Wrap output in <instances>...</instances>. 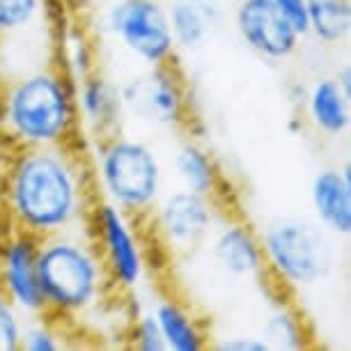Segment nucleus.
<instances>
[{"instance_id": "obj_1", "label": "nucleus", "mask_w": 351, "mask_h": 351, "mask_svg": "<svg viewBox=\"0 0 351 351\" xmlns=\"http://www.w3.org/2000/svg\"><path fill=\"white\" fill-rule=\"evenodd\" d=\"M3 221L46 239L85 230L95 191L81 143L10 149L0 161Z\"/></svg>"}, {"instance_id": "obj_2", "label": "nucleus", "mask_w": 351, "mask_h": 351, "mask_svg": "<svg viewBox=\"0 0 351 351\" xmlns=\"http://www.w3.org/2000/svg\"><path fill=\"white\" fill-rule=\"evenodd\" d=\"M0 138L10 149L81 143L74 83L62 67L23 71L0 88Z\"/></svg>"}, {"instance_id": "obj_3", "label": "nucleus", "mask_w": 351, "mask_h": 351, "mask_svg": "<svg viewBox=\"0 0 351 351\" xmlns=\"http://www.w3.org/2000/svg\"><path fill=\"white\" fill-rule=\"evenodd\" d=\"M39 287L46 315L64 326L101 308L112 289L88 230L39 239Z\"/></svg>"}, {"instance_id": "obj_4", "label": "nucleus", "mask_w": 351, "mask_h": 351, "mask_svg": "<svg viewBox=\"0 0 351 351\" xmlns=\"http://www.w3.org/2000/svg\"><path fill=\"white\" fill-rule=\"evenodd\" d=\"M90 180L95 197L143 221L165 191V170L156 149L124 131L90 143Z\"/></svg>"}, {"instance_id": "obj_5", "label": "nucleus", "mask_w": 351, "mask_h": 351, "mask_svg": "<svg viewBox=\"0 0 351 351\" xmlns=\"http://www.w3.org/2000/svg\"><path fill=\"white\" fill-rule=\"evenodd\" d=\"M260 239L267 276L285 291L317 287L337 267L333 237L308 218H274L260 230Z\"/></svg>"}, {"instance_id": "obj_6", "label": "nucleus", "mask_w": 351, "mask_h": 351, "mask_svg": "<svg viewBox=\"0 0 351 351\" xmlns=\"http://www.w3.org/2000/svg\"><path fill=\"white\" fill-rule=\"evenodd\" d=\"M141 225L138 218L99 197L92 202L85 225L101 257L110 289L124 296L141 291L149 274V241Z\"/></svg>"}, {"instance_id": "obj_7", "label": "nucleus", "mask_w": 351, "mask_h": 351, "mask_svg": "<svg viewBox=\"0 0 351 351\" xmlns=\"http://www.w3.org/2000/svg\"><path fill=\"white\" fill-rule=\"evenodd\" d=\"M95 14L97 30L143 67L175 62L177 44L163 0H108Z\"/></svg>"}, {"instance_id": "obj_8", "label": "nucleus", "mask_w": 351, "mask_h": 351, "mask_svg": "<svg viewBox=\"0 0 351 351\" xmlns=\"http://www.w3.org/2000/svg\"><path fill=\"white\" fill-rule=\"evenodd\" d=\"M225 211L228 209L214 197L175 184L163 191L154 209L141 223L149 230L147 241H156V246L170 255H191L207 243Z\"/></svg>"}, {"instance_id": "obj_9", "label": "nucleus", "mask_w": 351, "mask_h": 351, "mask_svg": "<svg viewBox=\"0 0 351 351\" xmlns=\"http://www.w3.org/2000/svg\"><path fill=\"white\" fill-rule=\"evenodd\" d=\"M124 115L158 129L186 131L193 120L189 83L175 62L145 67L120 83Z\"/></svg>"}, {"instance_id": "obj_10", "label": "nucleus", "mask_w": 351, "mask_h": 351, "mask_svg": "<svg viewBox=\"0 0 351 351\" xmlns=\"http://www.w3.org/2000/svg\"><path fill=\"white\" fill-rule=\"evenodd\" d=\"M0 294L23 317L46 315L39 287V239L8 225L0 228Z\"/></svg>"}, {"instance_id": "obj_11", "label": "nucleus", "mask_w": 351, "mask_h": 351, "mask_svg": "<svg viewBox=\"0 0 351 351\" xmlns=\"http://www.w3.org/2000/svg\"><path fill=\"white\" fill-rule=\"evenodd\" d=\"M232 23L246 49L269 64L287 62L301 51L303 37L271 0H239L232 12Z\"/></svg>"}, {"instance_id": "obj_12", "label": "nucleus", "mask_w": 351, "mask_h": 351, "mask_svg": "<svg viewBox=\"0 0 351 351\" xmlns=\"http://www.w3.org/2000/svg\"><path fill=\"white\" fill-rule=\"evenodd\" d=\"M207 246L218 269L237 280L262 282L267 276L260 230L232 211H225L221 221L216 223Z\"/></svg>"}, {"instance_id": "obj_13", "label": "nucleus", "mask_w": 351, "mask_h": 351, "mask_svg": "<svg viewBox=\"0 0 351 351\" xmlns=\"http://www.w3.org/2000/svg\"><path fill=\"white\" fill-rule=\"evenodd\" d=\"M74 97L81 122V136L88 143L106 138L122 129L124 106L120 97V85L108 78L101 69L74 83Z\"/></svg>"}, {"instance_id": "obj_14", "label": "nucleus", "mask_w": 351, "mask_h": 351, "mask_svg": "<svg viewBox=\"0 0 351 351\" xmlns=\"http://www.w3.org/2000/svg\"><path fill=\"white\" fill-rule=\"evenodd\" d=\"M310 207L317 223L335 239L351 234V163L326 165L310 182Z\"/></svg>"}, {"instance_id": "obj_15", "label": "nucleus", "mask_w": 351, "mask_h": 351, "mask_svg": "<svg viewBox=\"0 0 351 351\" xmlns=\"http://www.w3.org/2000/svg\"><path fill=\"white\" fill-rule=\"evenodd\" d=\"M172 177H175L177 186L214 197L228 209V200H225L228 180H225L214 152L202 143V138L184 136L177 143L175 154H172Z\"/></svg>"}, {"instance_id": "obj_16", "label": "nucleus", "mask_w": 351, "mask_h": 351, "mask_svg": "<svg viewBox=\"0 0 351 351\" xmlns=\"http://www.w3.org/2000/svg\"><path fill=\"white\" fill-rule=\"evenodd\" d=\"M165 10L177 51L195 53L204 49L225 25L221 0H170Z\"/></svg>"}, {"instance_id": "obj_17", "label": "nucleus", "mask_w": 351, "mask_h": 351, "mask_svg": "<svg viewBox=\"0 0 351 351\" xmlns=\"http://www.w3.org/2000/svg\"><path fill=\"white\" fill-rule=\"evenodd\" d=\"M149 313L161 328L165 351H202L211 344L207 324L193 306L177 296H158L149 306Z\"/></svg>"}, {"instance_id": "obj_18", "label": "nucleus", "mask_w": 351, "mask_h": 351, "mask_svg": "<svg viewBox=\"0 0 351 351\" xmlns=\"http://www.w3.org/2000/svg\"><path fill=\"white\" fill-rule=\"evenodd\" d=\"M303 110L310 127L333 141L347 136L351 127V95L340 88L335 76H319L310 83Z\"/></svg>"}, {"instance_id": "obj_19", "label": "nucleus", "mask_w": 351, "mask_h": 351, "mask_svg": "<svg viewBox=\"0 0 351 351\" xmlns=\"http://www.w3.org/2000/svg\"><path fill=\"white\" fill-rule=\"evenodd\" d=\"M260 335L267 340L269 349L299 351L313 347V333L308 328V322L289 301L282 299L274 301V308L269 310Z\"/></svg>"}, {"instance_id": "obj_20", "label": "nucleus", "mask_w": 351, "mask_h": 351, "mask_svg": "<svg viewBox=\"0 0 351 351\" xmlns=\"http://www.w3.org/2000/svg\"><path fill=\"white\" fill-rule=\"evenodd\" d=\"M306 3L308 37L328 49L347 42L351 32V0H306Z\"/></svg>"}, {"instance_id": "obj_21", "label": "nucleus", "mask_w": 351, "mask_h": 351, "mask_svg": "<svg viewBox=\"0 0 351 351\" xmlns=\"http://www.w3.org/2000/svg\"><path fill=\"white\" fill-rule=\"evenodd\" d=\"M60 67L71 78V83L90 76L92 71L99 69L97 39L85 28H78V25L64 28L60 39Z\"/></svg>"}, {"instance_id": "obj_22", "label": "nucleus", "mask_w": 351, "mask_h": 351, "mask_svg": "<svg viewBox=\"0 0 351 351\" xmlns=\"http://www.w3.org/2000/svg\"><path fill=\"white\" fill-rule=\"evenodd\" d=\"M67 347L64 324L49 315L28 317L21 335L23 351H60Z\"/></svg>"}, {"instance_id": "obj_23", "label": "nucleus", "mask_w": 351, "mask_h": 351, "mask_svg": "<svg viewBox=\"0 0 351 351\" xmlns=\"http://www.w3.org/2000/svg\"><path fill=\"white\" fill-rule=\"evenodd\" d=\"M49 0H0V35H19L35 25Z\"/></svg>"}, {"instance_id": "obj_24", "label": "nucleus", "mask_w": 351, "mask_h": 351, "mask_svg": "<svg viewBox=\"0 0 351 351\" xmlns=\"http://www.w3.org/2000/svg\"><path fill=\"white\" fill-rule=\"evenodd\" d=\"M127 344L138 351H165L161 328H158L149 308L127 319Z\"/></svg>"}, {"instance_id": "obj_25", "label": "nucleus", "mask_w": 351, "mask_h": 351, "mask_svg": "<svg viewBox=\"0 0 351 351\" xmlns=\"http://www.w3.org/2000/svg\"><path fill=\"white\" fill-rule=\"evenodd\" d=\"M25 319L14 303H10L0 294V351H19Z\"/></svg>"}, {"instance_id": "obj_26", "label": "nucleus", "mask_w": 351, "mask_h": 351, "mask_svg": "<svg viewBox=\"0 0 351 351\" xmlns=\"http://www.w3.org/2000/svg\"><path fill=\"white\" fill-rule=\"evenodd\" d=\"M209 347L221 351H271L260 333H230L218 337V340L211 337Z\"/></svg>"}, {"instance_id": "obj_27", "label": "nucleus", "mask_w": 351, "mask_h": 351, "mask_svg": "<svg viewBox=\"0 0 351 351\" xmlns=\"http://www.w3.org/2000/svg\"><path fill=\"white\" fill-rule=\"evenodd\" d=\"M276 5L278 12L287 19L289 25L299 35L306 39L308 37V3L306 0H271Z\"/></svg>"}, {"instance_id": "obj_28", "label": "nucleus", "mask_w": 351, "mask_h": 351, "mask_svg": "<svg viewBox=\"0 0 351 351\" xmlns=\"http://www.w3.org/2000/svg\"><path fill=\"white\" fill-rule=\"evenodd\" d=\"M62 8H67L71 12H76V14H81V12H90L97 8V0H60Z\"/></svg>"}, {"instance_id": "obj_29", "label": "nucleus", "mask_w": 351, "mask_h": 351, "mask_svg": "<svg viewBox=\"0 0 351 351\" xmlns=\"http://www.w3.org/2000/svg\"><path fill=\"white\" fill-rule=\"evenodd\" d=\"M335 78H337V83H340V88L347 92V95H351V67L349 64H344V67L335 74Z\"/></svg>"}, {"instance_id": "obj_30", "label": "nucleus", "mask_w": 351, "mask_h": 351, "mask_svg": "<svg viewBox=\"0 0 351 351\" xmlns=\"http://www.w3.org/2000/svg\"><path fill=\"white\" fill-rule=\"evenodd\" d=\"M5 225V221H3V182H0V228Z\"/></svg>"}]
</instances>
